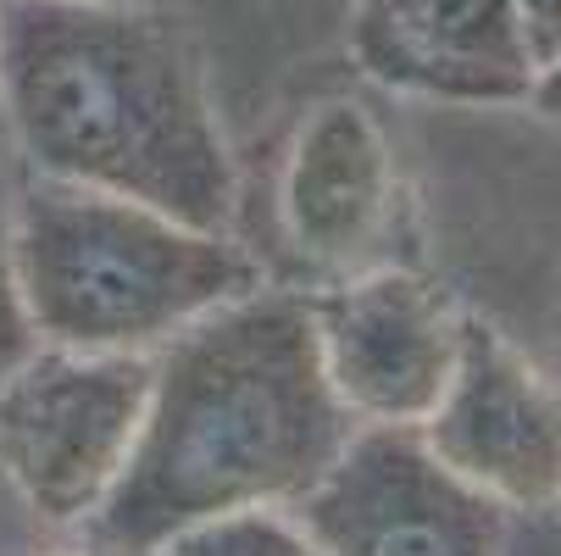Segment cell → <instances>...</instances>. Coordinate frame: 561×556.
I'll use <instances>...</instances> for the list:
<instances>
[{"mask_svg":"<svg viewBox=\"0 0 561 556\" xmlns=\"http://www.w3.org/2000/svg\"><path fill=\"white\" fill-rule=\"evenodd\" d=\"M150 395L145 351L39 345L0 373V467L45 523H84L134 451Z\"/></svg>","mask_w":561,"mask_h":556,"instance_id":"cell-4","label":"cell"},{"mask_svg":"<svg viewBox=\"0 0 561 556\" xmlns=\"http://www.w3.org/2000/svg\"><path fill=\"white\" fill-rule=\"evenodd\" d=\"M295 507L329 556H506V507L456 479L412 423L351 434Z\"/></svg>","mask_w":561,"mask_h":556,"instance_id":"cell-5","label":"cell"},{"mask_svg":"<svg viewBox=\"0 0 561 556\" xmlns=\"http://www.w3.org/2000/svg\"><path fill=\"white\" fill-rule=\"evenodd\" d=\"M528 101H534L550 123H561V56H556L550 67H539V72H534V90H528Z\"/></svg>","mask_w":561,"mask_h":556,"instance_id":"cell-13","label":"cell"},{"mask_svg":"<svg viewBox=\"0 0 561 556\" xmlns=\"http://www.w3.org/2000/svg\"><path fill=\"white\" fill-rule=\"evenodd\" d=\"M28 351H34V329L23 317V295L12 273V190L7 173H0V373H12Z\"/></svg>","mask_w":561,"mask_h":556,"instance_id":"cell-11","label":"cell"},{"mask_svg":"<svg viewBox=\"0 0 561 556\" xmlns=\"http://www.w3.org/2000/svg\"><path fill=\"white\" fill-rule=\"evenodd\" d=\"M162 556H329L300 523L273 518L267 507L256 512H233V518H211L190 534H179Z\"/></svg>","mask_w":561,"mask_h":556,"instance_id":"cell-10","label":"cell"},{"mask_svg":"<svg viewBox=\"0 0 561 556\" xmlns=\"http://www.w3.org/2000/svg\"><path fill=\"white\" fill-rule=\"evenodd\" d=\"M351 50L400 95L506 106L534 90L517 0H356Z\"/></svg>","mask_w":561,"mask_h":556,"instance_id":"cell-8","label":"cell"},{"mask_svg":"<svg viewBox=\"0 0 561 556\" xmlns=\"http://www.w3.org/2000/svg\"><path fill=\"white\" fill-rule=\"evenodd\" d=\"M284 223L317 268H362L389 223V150L362 106L329 101L289 156Z\"/></svg>","mask_w":561,"mask_h":556,"instance_id":"cell-9","label":"cell"},{"mask_svg":"<svg viewBox=\"0 0 561 556\" xmlns=\"http://www.w3.org/2000/svg\"><path fill=\"white\" fill-rule=\"evenodd\" d=\"M417 434L501 507L561 501V389L478 317H461L456 367Z\"/></svg>","mask_w":561,"mask_h":556,"instance_id":"cell-6","label":"cell"},{"mask_svg":"<svg viewBox=\"0 0 561 556\" xmlns=\"http://www.w3.org/2000/svg\"><path fill=\"white\" fill-rule=\"evenodd\" d=\"M351 434L311 306L251 290L184 324L150 362L134 451L84 534L95 556H162L211 518L295 507Z\"/></svg>","mask_w":561,"mask_h":556,"instance_id":"cell-1","label":"cell"},{"mask_svg":"<svg viewBox=\"0 0 561 556\" xmlns=\"http://www.w3.org/2000/svg\"><path fill=\"white\" fill-rule=\"evenodd\" d=\"M12 273L34 340L67 351L168 345L211 306L256 290L228 234L56 179L12 201Z\"/></svg>","mask_w":561,"mask_h":556,"instance_id":"cell-3","label":"cell"},{"mask_svg":"<svg viewBox=\"0 0 561 556\" xmlns=\"http://www.w3.org/2000/svg\"><path fill=\"white\" fill-rule=\"evenodd\" d=\"M0 117L39 179L228 234V145L184 34L150 0H0Z\"/></svg>","mask_w":561,"mask_h":556,"instance_id":"cell-2","label":"cell"},{"mask_svg":"<svg viewBox=\"0 0 561 556\" xmlns=\"http://www.w3.org/2000/svg\"><path fill=\"white\" fill-rule=\"evenodd\" d=\"M334 395L367 423H423L456 367L461 311L417 273H367L311 306Z\"/></svg>","mask_w":561,"mask_h":556,"instance_id":"cell-7","label":"cell"},{"mask_svg":"<svg viewBox=\"0 0 561 556\" xmlns=\"http://www.w3.org/2000/svg\"><path fill=\"white\" fill-rule=\"evenodd\" d=\"M517 29L534 72L550 67L561 56V0H517Z\"/></svg>","mask_w":561,"mask_h":556,"instance_id":"cell-12","label":"cell"}]
</instances>
